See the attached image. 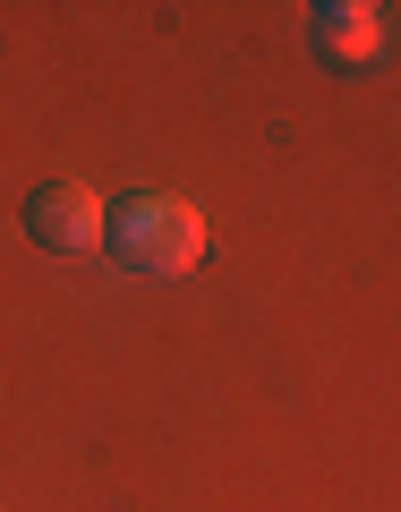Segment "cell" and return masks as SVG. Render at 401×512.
Wrapping results in <instances>:
<instances>
[{
    "label": "cell",
    "mask_w": 401,
    "mask_h": 512,
    "mask_svg": "<svg viewBox=\"0 0 401 512\" xmlns=\"http://www.w3.org/2000/svg\"><path fill=\"white\" fill-rule=\"evenodd\" d=\"M103 248L120 256L128 274L146 282H180L188 265L205 256V214L188 197H128V205H103Z\"/></svg>",
    "instance_id": "cell-1"
},
{
    "label": "cell",
    "mask_w": 401,
    "mask_h": 512,
    "mask_svg": "<svg viewBox=\"0 0 401 512\" xmlns=\"http://www.w3.org/2000/svg\"><path fill=\"white\" fill-rule=\"evenodd\" d=\"M26 239L35 248H52V256H86V248H103V197H94L86 180H43L35 197H26Z\"/></svg>",
    "instance_id": "cell-2"
},
{
    "label": "cell",
    "mask_w": 401,
    "mask_h": 512,
    "mask_svg": "<svg viewBox=\"0 0 401 512\" xmlns=\"http://www.w3.org/2000/svg\"><path fill=\"white\" fill-rule=\"evenodd\" d=\"M308 35H316V52H325L333 69H367L376 43H384V9H376V0H316Z\"/></svg>",
    "instance_id": "cell-3"
}]
</instances>
